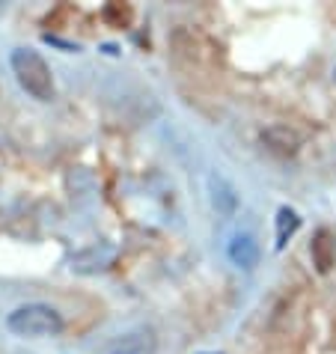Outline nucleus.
<instances>
[{"label": "nucleus", "instance_id": "nucleus-1", "mask_svg": "<svg viewBox=\"0 0 336 354\" xmlns=\"http://www.w3.org/2000/svg\"><path fill=\"white\" fill-rule=\"evenodd\" d=\"M12 72L15 81L21 84L27 95H33L36 102H51L54 98V75L51 66L42 60V54H36L33 48H15L12 51Z\"/></svg>", "mask_w": 336, "mask_h": 354}, {"label": "nucleus", "instance_id": "nucleus-2", "mask_svg": "<svg viewBox=\"0 0 336 354\" xmlns=\"http://www.w3.org/2000/svg\"><path fill=\"white\" fill-rule=\"evenodd\" d=\"M6 328L15 337H30V339H42V337H57L63 330V316L48 304H24L9 313Z\"/></svg>", "mask_w": 336, "mask_h": 354}, {"label": "nucleus", "instance_id": "nucleus-3", "mask_svg": "<svg viewBox=\"0 0 336 354\" xmlns=\"http://www.w3.org/2000/svg\"><path fill=\"white\" fill-rule=\"evenodd\" d=\"M155 348H158L155 330L152 328H134V330H125L120 337H113L102 351L104 354H155Z\"/></svg>", "mask_w": 336, "mask_h": 354}, {"label": "nucleus", "instance_id": "nucleus-4", "mask_svg": "<svg viewBox=\"0 0 336 354\" xmlns=\"http://www.w3.org/2000/svg\"><path fill=\"white\" fill-rule=\"evenodd\" d=\"M310 257L319 274H330L336 265V235L330 230H315L312 241H310Z\"/></svg>", "mask_w": 336, "mask_h": 354}, {"label": "nucleus", "instance_id": "nucleus-5", "mask_svg": "<svg viewBox=\"0 0 336 354\" xmlns=\"http://www.w3.org/2000/svg\"><path fill=\"white\" fill-rule=\"evenodd\" d=\"M262 140H265V146H268L274 155H283V158L295 155V152H298V146H301V137L295 134L289 125H271V129H265Z\"/></svg>", "mask_w": 336, "mask_h": 354}, {"label": "nucleus", "instance_id": "nucleus-6", "mask_svg": "<svg viewBox=\"0 0 336 354\" xmlns=\"http://www.w3.org/2000/svg\"><path fill=\"white\" fill-rule=\"evenodd\" d=\"M230 259H232V265H239L244 271H250L259 265V244H256V239L250 232H239L230 241Z\"/></svg>", "mask_w": 336, "mask_h": 354}, {"label": "nucleus", "instance_id": "nucleus-7", "mask_svg": "<svg viewBox=\"0 0 336 354\" xmlns=\"http://www.w3.org/2000/svg\"><path fill=\"white\" fill-rule=\"evenodd\" d=\"M209 191H212V205L214 212L221 214V218H230L235 212V205H239V196H235V188L230 182L223 179V176H209Z\"/></svg>", "mask_w": 336, "mask_h": 354}, {"label": "nucleus", "instance_id": "nucleus-8", "mask_svg": "<svg viewBox=\"0 0 336 354\" xmlns=\"http://www.w3.org/2000/svg\"><path fill=\"white\" fill-rule=\"evenodd\" d=\"M116 257V250L111 248V244H102V248H90V250H84V253H77V257L72 259V268L75 271H104L107 265L113 262Z\"/></svg>", "mask_w": 336, "mask_h": 354}, {"label": "nucleus", "instance_id": "nucleus-9", "mask_svg": "<svg viewBox=\"0 0 336 354\" xmlns=\"http://www.w3.org/2000/svg\"><path fill=\"white\" fill-rule=\"evenodd\" d=\"M298 226H301V218L283 205V209L277 212V248H286V241L298 232Z\"/></svg>", "mask_w": 336, "mask_h": 354}, {"label": "nucleus", "instance_id": "nucleus-10", "mask_svg": "<svg viewBox=\"0 0 336 354\" xmlns=\"http://www.w3.org/2000/svg\"><path fill=\"white\" fill-rule=\"evenodd\" d=\"M104 21L113 24V27H128V21H131V6L107 3V6H104Z\"/></svg>", "mask_w": 336, "mask_h": 354}, {"label": "nucleus", "instance_id": "nucleus-11", "mask_svg": "<svg viewBox=\"0 0 336 354\" xmlns=\"http://www.w3.org/2000/svg\"><path fill=\"white\" fill-rule=\"evenodd\" d=\"M333 77H336V72H333Z\"/></svg>", "mask_w": 336, "mask_h": 354}]
</instances>
